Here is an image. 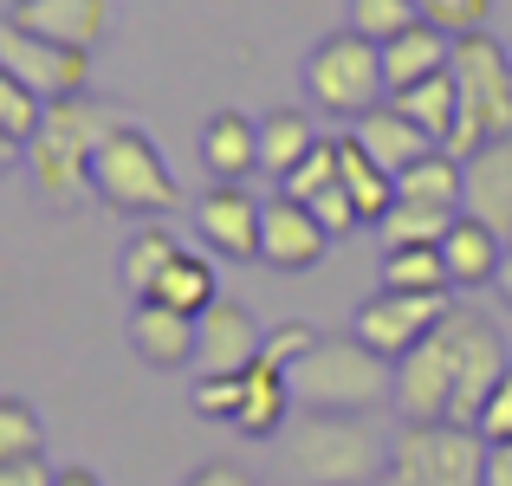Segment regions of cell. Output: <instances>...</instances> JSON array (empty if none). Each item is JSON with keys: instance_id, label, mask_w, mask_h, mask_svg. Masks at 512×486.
<instances>
[{"instance_id": "40", "label": "cell", "mask_w": 512, "mask_h": 486, "mask_svg": "<svg viewBox=\"0 0 512 486\" xmlns=\"http://www.w3.org/2000/svg\"><path fill=\"white\" fill-rule=\"evenodd\" d=\"M0 486H59V467H46V454H33V461H7V467H0Z\"/></svg>"}, {"instance_id": "3", "label": "cell", "mask_w": 512, "mask_h": 486, "mask_svg": "<svg viewBox=\"0 0 512 486\" xmlns=\"http://www.w3.org/2000/svg\"><path fill=\"white\" fill-rule=\"evenodd\" d=\"M91 195H98L111 214H130V221H169L175 208H188L182 182L169 175L163 150L150 143L143 124H124V130L104 137L98 162H91Z\"/></svg>"}, {"instance_id": "7", "label": "cell", "mask_w": 512, "mask_h": 486, "mask_svg": "<svg viewBox=\"0 0 512 486\" xmlns=\"http://www.w3.org/2000/svg\"><path fill=\"white\" fill-rule=\"evenodd\" d=\"M376 486H487V435L454 422H402Z\"/></svg>"}, {"instance_id": "18", "label": "cell", "mask_w": 512, "mask_h": 486, "mask_svg": "<svg viewBox=\"0 0 512 486\" xmlns=\"http://www.w3.org/2000/svg\"><path fill=\"white\" fill-rule=\"evenodd\" d=\"M441 260H448L454 292H480V286H493V279H500L506 240L493 234L487 221H474V214H454V227L441 234Z\"/></svg>"}, {"instance_id": "41", "label": "cell", "mask_w": 512, "mask_h": 486, "mask_svg": "<svg viewBox=\"0 0 512 486\" xmlns=\"http://www.w3.org/2000/svg\"><path fill=\"white\" fill-rule=\"evenodd\" d=\"M182 486H253V480L240 474L234 461H201V467H195V474H188Z\"/></svg>"}, {"instance_id": "32", "label": "cell", "mask_w": 512, "mask_h": 486, "mask_svg": "<svg viewBox=\"0 0 512 486\" xmlns=\"http://www.w3.org/2000/svg\"><path fill=\"white\" fill-rule=\"evenodd\" d=\"M422 20V7L415 0H350V33H363V39H376V46H389L396 33H409V26Z\"/></svg>"}, {"instance_id": "17", "label": "cell", "mask_w": 512, "mask_h": 486, "mask_svg": "<svg viewBox=\"0 0 512 486\" xmlns=\"http://www.w3.org/2000/svg\"><path fill=\"white\" fill-rule=\"evenodd\" d=\"M137 363L150 370H195V312H169V305H137L124 324Z\"/></svg>"}, {"instance_id": "42", "label": "cell", "mask_w": 512, "mask_h": 486, "mask_svg": "<svg viewBox=\"0 0 512 486\" xmlns=\"http://www.w3.org/2000/svg\"><path fill=\"white\" fill-rule=\"evenodd\" d=\"M487 486H512V441H487Z\"/></svg>"}, {"instance_id": "27", "label": "cell", "mask_w": 512, "mask_h": 486, "mask_svg": "<svg viewBox=\"0 0 512 486\" xmlns=\"http://www.w3.org/2000/svg\"><path fill=\"white\" fill-rule=\"evenodd\" d=\"M312 143H318V130H312L305 111H266L260 117V169L273 175V188L312 156Z\"/></svg>"}, {"instance_id": "25", "label": "cell", "mask_w": 512, "mask_h": 486, "mask_svg": "<svg viewBox=\"0 0 512 486\" xmlns=\"http://www.w3.org/2000/svg\"><path fill=\"white\" fill-rule=\"evenodd\" d=\"M182 253V240H175V227L169 221H143L137 234L124 240V260H117V286L130 292V305L137 299H150V286L163 279V266Z\"/></svg>"}, {"instance_id": "13", "label": "cell", "mask_w": 512, "mask_h": 486, "mask_svg": "<svg viewBox=\"0 0 512 486\" xmlns=\"http://www.w3.org/2000/svg\"><path fill=\"white\" fill-rule=\"evenodd\" d=\"M325 247H331V234L318 227V214L273 188L260 208V266H273V273H312L325 260Z\"/></svg>"}, {"instance_id": "22", "label": "cell", "mask_w": 512, "mask_h": 486, "mask_svg": "<svg viewBox=\"0 0 512 486\" xmlns=\"http://www.w3.org/2000/svg\"><path fill=\"white\" fill-rule=\"evenodd\" d=\"M292 415H299V402H292V383H286L279 370H266V363H253V370L240 376V415H234V435H247V441L286 435Z\"/></svg>"}, {"instance_id": "15", "label": "cell", "mask_w": 512, "mask_h": 486, "mask_svg": "<svg viewBox=\"0 0 512 486\" xmlns=\"http://www.w3.org/2000/svg\"><path fill=\"white\" fill-rule=\"evenodd\" d=\"M13 13H20L33 33L59 39V46H72V52H98L117 26V0H20Z\"/></svg>"}, {"instance_id": "14", "label": "cell", "mask_w": 512, "mask_h": 486, "mask_svg": "<svg viewBox=\"0 0 512 486\" xmlns=\"http://www.w3.org/2000/svg\"><path fill=\"white\" fill-rule=\"evenodd\" d=\"M506 370H512V357H506L500 324H487V318L467 312V357H461V383H454L448 422H454V428H480V415H487L493 389L506 383Z\"/></svg>"}, {"instance_id": "26", "label": "cell", "mask_w": 512, "mask_h": 486, "mask_svg": "<svg viewBox=\"0 0 512 486\" xmlns=\"http://www.w3.org/2000/svg\"><path fill=\"white\" fill-rule=\"evenodd\" d=\"M389 104H396L409 124H422L428 137L448 150V137H454V124H461V85H454V72H441V78H422V85H409V91H389Z\"/></svg>"}, {"instance_id": "29", "label": "cell", "mask_w": 512, "mask_h": 486, "mask_svg": "<svg viewBox=\"0 0 512 486\" xmlns=\"http://www.w3.org/2000/svg\"><path fill=\"white\" fill-rule=\"evenodd\" d=\"M448 227H454L448 208H428V201H402L396 195V208L376 221V240H383V253H396V247H441Z\"/></svg>"}, {"instance_id": "6", "label": "cell", "mask_w": 512, "mask_h": 486, "mask_svg": "<svg viewBox=\"0 0 512 486\" xmlns=\"http://www.w3.org/2000/svg\"><path fill=\"white\" fill-rule=\"evenodd\" d=\"M305 98L318 104L325 117H344V124H357V117H370L376 104L389 98V78H383V46L363 33H325L312 52H305Z\"/></svg>"}, {"instance_id": "39", "label": "cell", "mask_w": 512, "mask_h": 486, "mask_svg": "<svg viewBox=\"0 0 512 486\" xmlns=\"http://www.w3.org/2000/svg\"><path fill=\"white\" fill-rule=\"evenodd\" d=\"M480 435H487V441H512V370H506V383L493 389L487 415H480Z\"/></svg>"}, {"instance_id": "4", "label": "cell", "mask_w": 512, "mask_h": 486, "mask_svg": "<svg viewBox=\"0 0 512 486\" xmlns=\"http://www.w3.org/2000/svg\"><path fill=\"white\" fill-rule=\"evenodd\" d=\"M454 85H461V124L448 137V156H474L487 143L512 137V46L493 33H461L454 39Z\"/></svg>"}, {"instance_id": "21", "label": "cell", "mask_w": 512, "mask_h": 486, "mask_svg": "<svg viewBox=\"0 0 512 486\" xmlns=\"http://www.w3.org/2000/svg\"><path fill=\"white\" fill-rule=\"evenodd\" d=\"M441 72H454V33H441V26H428V20H415L409 33H396V39L383 46V78H389V91H409V85L441 78Z\"/></svg>"}, {"instance_id": "16", "label": "cell", "mask_w": 512, "mask_h": 486, "mask_svg": "<svg viewBox=\"0 0 512 486\" xmlns=\"http://www.w3.org/2000/svg\"><path fill=\"white\" fill-rule=\"evenodd\" d=\"M467 188H461V214L487 221L500 240H512V137L506 143H487L461 162Z\"/></svg>"}, {"instance_id": "2", "label": "cell", "mask_w": 512, "mask_h": 486, "mask_svg": "<svg viewBox=\"0 0 512 486\" xmlns=\"http://www.w3.org/2000/svg\"><path fill=\"white\" fill-rule=\"evenodd\" d=\"M286 383H292V402L312 415H363L396 389V363L376 357L357 331H338V337H318L286 370Z\"/></svg>"}, {"instance_id": "20", "label": "cell", "mask_w": 512, "mask_h": 486, "mask_svg": "<svg viewBox=\"0 0 512 486\" xmlns=\"http://www.w3.org/2000/svg\"><path fill=\"white\" fill-rule=\"evenodd\" d=\"M350 137H357L363 150H370L376 162H383L389 175L415 169V162H422V156H435V150H441V143L428 137L422 124H409V117H402V111H396V104H389V98L376 104L370 117H357V124H350Z\"/></svg>"}, {"instance_id": "36", "label": "cell", "mask_w": 512, "mask_h": 486, "mask_svg": "<svg viewBox=\"0 0 512 486\" xmlns=\"http://www.w3.org/2000/svg\"><path fill=\"white\" fill-rule=\"evenodd\" d=\"M422 7V20L428 26H441V33H487V7L493 0H415Z\"/></svg>"}, {"instance_id": "35", "label": "cell", "mask_w": 512, "mask_h": 486, "mask_svg": "<svg viewBox=\"0 0 512 486\" xmlns=\"http://www.w3.org/2000/svg\"><path fill=\"white\" fill-rule=\"evenodd\" d=\"M188 402H195L201 422H227V428H234V415H240V376H195Z\"/></svg>"}, {"instance_id": "9", "label": "cell", "mask_w": 512, "mask_h": 486, "mask_svg": "<svg viewBox=\"0 0 512 486\" xmlns=\"http://www.w3.org/2000/svg\"><path fill=\"white\" fill-rule=\"evenodd\" d=\"M0 72L33 85L46 104H59V98H78V91L91 85V52L59 46V39L33 33L13 7H0Z\"/></svg>"}, {"instance_id": "37", "label": "cell", "mask_w": 512, "mask_h": 486, "mask_svg": "<svg viewBox=\"0 0 512 486\" xmlns=\"http://www.w3.org/2000/svg\"><path fill=\"white\" fill-rule=\"evenodd\" d=\"M305 208H312V214H318V227H325V234H331V240H344V234H357V227H363V214H357V201H350V195H344V182H331V188H318V195H312V201H305Z\"/></svg>"}, {"instance_id": "38", "label": "cell", "mask_w": 512, "mask_h": 486, "mask_svg": "<svg viewBox=\"0 0 512 486\" xmlns=\"http://www.w3.org/2000/svg\"><path fill=\"white\" fill-rule=\"evenodd\" d=\"M312 344H318V331H312V324H279V331H266V344H260V363H266V370H279V376H286V370H292V363H299Z\"/></svg>"}, {"instance_id": "46", "label": "cell", "mask_w": 512, "mask_h": 486, "mask_svg": "<svg viewBox=\"0 0 512 486\" xmlns=\"http://www.w3.org/2000/svg\"><path fill=\"white\" fill-rule=\"evenodd\" d=\"M7 7H20V0H7Z\"/></svg>"}, {"instance_id": "11", "label": "cell", "mask_w": 512, "mask_h": 486, "mask_svg": "<svg viewBox=\"0 0 512 486\" xmlns=\"http://www.w3.org/2000/svg\"><path fill=\"white\" fill-rule=\"evenodd\" d=\"M260 208L247 182H208V195L195 201V234L214 260H260Z\"/></svg>"}, {"instance_id": "33", "label": "cell", "mask_w": 512, "mask_h": 486, "mask_svg": "<svg viewBox=\"0 0 512 486\" xmlns=\"http://www.w3.org/2000/svg\"><path fill=\"white\" fill-rule=\"evenodd\" d=\"M39 124H46V98H39L33 85H20L13 72H0V130H7L13 143H33Z\"/></svg>"}, {"instance_id": "12", "label": "cell", "mask_w": 512, "mask_h": 486, "mask_svg": "<svg viewBox=\"0 0 512 486\" xmlns=\"http://www.w3.org/2000/svg\"><path fill=\"white\" fill-rule=\"evenodd\" d=\"M260 344H266V331L253 324L247 305L214 299L195 318V376H247L260 363Z\"/></svg>"}, {"instance_id": "24", "label": "cell", "mask_w": 512, "mask_h": 486, "mask_svg": "<svg viewBox=\"0 0 512 486\" xmlns=\"http://www.w3.org/2000/svg\"><path fill=\"white\" fill-rule=\"evenodd\" d=\"M338 182H344V195L357 201V214H363L370 227L383 221L389 208H396V175H389L383 162L363 150L357 137H338Z\"/></svg>"}, {"instance_id": "5", "label": "cell", "mask_w": 512, "mask_h": 486, "mask_svg": "<svg viewBox=\"0 0 512 486\" xmlns=\"http://www.w3.org/2000/svg\"><path fill=\"white\" fill-rule=\"evenodd\" d=\"M286 454L312 486H376L389 467V441H376L357 415H312L286 428Z\"/></svg>"}, {"instance_id": "8", "label": "cell", "mask_w": 512, "mask_h": 486, "mask_svg": "<svg viewBox=\"0 0 512 486\" xmlns=\"http://www.w3.org/2000/svg\"><path fill=\"white\" fill-rule=\"evenodd\" d=\"M461 357H467V312H448L409 357L396 363V402L402 422H448L454 409V383H461Z\"/></svg>"}, {"instance_id": "1", "label": "cell", "mask_w": 512, "mask_h": 486, "mask_svg": "<svg viewBox=\"0 0 512 486\" xmlns=\"http://www.w3.org/2000/svg\"><path fill=\"white\" fill-rule=\"evenodd\" d=\"M124 124H130L124 104L91 98V91L46 104V124H39V137L26 143L33 188L52 201V208H85V201H98V195H91V162H98L104 137L124 130Z\"/></svg>"}, {"instance_id": "23", "label": "cell", "mask_w": 512, "mask_h": 486, "mask_svg": "<svg viewBox=\"0 0 512 486\" xmlns=\"http://www.w3.org/2000/svg\"><path fill=\"white\" fill-rule=\"evenodd\" d=\"M221 299V279H214V260L201 247H182L175 260L163 266V279L150 286V299H137V305H169V312H208V305Z\"/></svg>"}, {"instance_id": "44", "label": "cell", "mask_w": 512, "mask_h": 486, "mask_svg": "<svg viewBox=\"0 0 512 486\" xmlns=\"http://www.w3.org/2000/svg\"><path fill=\"white\" fill-rule=\"evenodd\" d=\"M59 486H104L91 467H59Z\"/></svg>"}, {"instance_id": "19", "label": "cell", "mask_w": 512, "mask_h": 486, "mask_svg": "<svg viewBox=\"0 0 512 486\" xmlns=\"http://www.w3.org/2000/svg\"><path fill=\"white\" fill-rule=\"evenodd\" d=\"M201 169H208V182H247L253 169H260V124L240 111H214L208 124H201Z\"/></svg>"}, {"instance_id": "30", "label": "cell", "mask_w": 512, "mask_h": 486, "mask_svg": "<svg viewBox=\"0 0 512 486\" xmlns=\"http://www.w3.org/2000/svg\"><path fill=\"white\" fill-rule=\"evenodd\" d=\"M383 286L389 292H454L441 247H396L383 253Z\"/></svg>"}, {"instance_id": "34", "label": "cell", "mask_w": 512, "mask_h": 486, "mask_svg": "<svg viewBox=\"0 0 512 486\" xmlns=\"http://www.w3.org/2000/svg\"><path fill=\"white\" fill-rule=\"evenodd\" d=\"M331 182H338V137H318V143H312V156H305L299 169H292L286 182H279V195L312 201L318 188H331Z\"/></svg>"}, {"instance_id": "10", "label": "cell", "mask_w": 512, "mask_h": 486, "mask_svg": "<svg viewBox=\"0 0 512 486\" xmlns=\"http://www.w3.org/2000/svg\"><path fill=\"white\" fill-rule=\"evenodd\" d=\"M448 312H454V292H389V286H376L370 299L357 305L350 331H357L363 344L376 350V357L402 363L441 318H448Z\"/></svg>"}, {"instance_id": "28", "label": "cell", "mask_w": 512, "mask_h": 486, "mask_svg": "<svg viewBox=\"0 0 512 486\" xmlns=\"http://www.w3.org/2000/svg\"><path fill=\"white\" fill-rule=\"evenodd\" d=\"M461 188H467L461 156H448V150L422 156L415 169L396 175V195H402V201H428V208H448V214H461Z\"/></svg>"}, {"instance_id": "45", "label": "cell", "mask_w": 512, "mask_h": 486, "mask_svg": "<svg viewBox=\"0 0 512 486\" xmlns=\"http://www.w3.org/2000/svg\"><path fill=\"white\" fill-rule=\"evenodd\" d=\"M493 292L512 305V240H506V260H500V279H493Z\"/></svg>"}, {"instance_id": "43", "label": "cell", "mask_w": 512, "mask_h": 486, "mask_svg": "<svg viewBox=\"0 0 512 486\" xmlns=\"http://www.w3.org/2000/svg\"><path fill=\"white\" fill-rule=\"evenodd\" d=\"M13 162H26V143H13V137H7V130H0V175H7V169H13Z\"/></svg>"}, {"instance_id": "31", "label": "cell", "mask_w": 512, "mask_h": 486, "mask_svg": "<svg viewBox=\"0 0 512 486\" xmlns=\"http://www.w3.org/2000/svg\"><path fill=\"white\" fill-rule=\"evenodd\" d=\"M33 454H46V422H39V409L20 402V396H0V467L33 461Z\"/></svg>"}]
</instances>
